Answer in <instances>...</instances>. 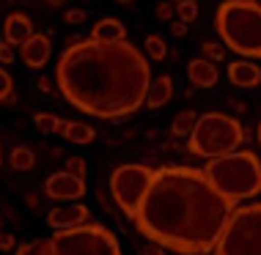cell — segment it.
Here are the masks:
<instances>
[{
	"instance_id": "cell-34",
	"label": "cell",
	"mask_w": 261,
	"mask_h": 255,
	"mask_svg": "<svg viewBox=\"0 0 261 255\" xmlns=\"http://www.w3.org/2000/svg\"><path fill=\"white\" fill-rule=\"evenodd\" d=\"M25 203H28V209H33V211L39 209V201H36V195H33V192H28V195H25Z\"/></svg>"
},
{
	"instance_id": "cell-27",
	"label": "cell",
	"mask_w": 261,
	"mask_h": 255,
	"mask_svg": "<svg viewBox=\"0 0 261 255\" xmlns=\"http://www.w3.org/2000/svg\"><path fill=\"white\" fill-rule=\"evenodd\" d=\"M86 19H88V14L83 9H66L63 11V22L66 25H83Z\"/></svg>"
},
{
	"instance_id": "cell-10",
	"label": "cell",
	"mask_w": 261,
	"mask_h": 255,
	"mask_svg": "<svg viewBox=\"0 0 261 255\" xmlns=\"http://www.w3.org/2000/svg\"><path fill=\"white\" fill-rule=\"evenodd\" d=\"M53 55V39L44 36V33H36L33 31L22 44H19V58L28 69H44L47 61Z\"/></svg>"
},
{
	"instance_id": "cell-2",
	"label": "cell",
	"mask_w": 261,
	"mask_h": 255,
	"mask_svg": "<svg viewBox=\"0 0 261 255\" xmlns=\"http://www.w3.org/2000/svg\"><path fill=\"white\" fill-rule=\"evenodd\" d=\"M151 69L132 41L102 44L80 39L66 44L55 63V85L74 110L102 121H121L143 107Z\"/></svg>"
},
{
	"instance_id": "cell-35",
	"label": "cell",
	"mask_w": 261,
	"mask_h": 255,
	"mask_svg": "<svg viewBox=\"0 0 261 255\" xmlns=\"http://www.w3.org/2000/svg\"><path fill=\"white\" fill-rule=\"evenodd\" d=\"M44 6H47V9H61L63 0H44Z\"/></svg>"
},
{
	"instance_id": "cell-12",
	"label": "cell",
	"mask_w": 261,
	"mask_h": 255,
	"mask_svg": "<svg viewBox=\"0 0 261 255\" xmlns=\"http://www.w3.org/2000/svg\"><path fill=\"white\" fill-rule=\"evenodd\" d=\"M228 82L237 88H256L261 85V69L253 58H239L228 63Z\"/></svg>"
},
{
	"instance_id": "cell-1",
	"label": "cell",
	"mask_w": 261,
	"mask_h": 255,
	"mask_svg": "<svg viewBox=\"0 0 261 255\" xmlns=\"http://www.w3.org/2000/svg\"><path fill=\"white\" fill-rule=\"evenodd\" d=\"M231 209L203 170L165 165L154 170L151 187L132 219L149 242L162 244L168 252L209 255Z\"/></svg>"
},
{
	"instance_id": "cell-39",
	"label": "cell",
	"mask_w": 261,
	"mask_h": 255,
	"mask_svg": "<svg viewBox=\"0 0 261 255\" xmlns=\"http://www.w3.org/2000/svg\"><path fill=\"white\" fill-rule=\"evenodd\" d=\"M168 3H173V6H176V3H179V0H168Z\"/></svg>"
},
{
	"instance_id": "cell-15",
	"label": "cell",
	"mask_w": 261,
	"mask_h": 255,
	"mask_svg": "<svg viewBox=\"0 0 261 255\" xmlns=\"http://www.w3.org/2000/svg\"><path fill=\"white\" fill-rule=\"evenodd\" d=\"M33 33V22L31 17H25V14H9L3 22V39L9 41L11 47H19L22 41Z\"/></svg>"
},
{
	"instance_id": "cell-31",
	"label": "cell",
	"mask_w": 261,
	"mask_h": 255,
	"mask_svg": "<svg viewBox=\"0 0 261 255\" xmlns=\"http://www.w3.org/2000/svg\"><path fill=\"white\" fill-rule=\"evenodd\" d=\"M171 33L176 39L187 36V22H185V19H171Z\"/></svg>"
},
{
	"instance_id": "cell-9",
	"label": "cell",
	"mask_w": 261,
	"mask_h": 255,
	"mask_svg": "<svg viewBox=\"0 0 261 255\" xmlns=\"http://www.w3.org/2000/svg\"><path fill=\"white\" fill-rule=\"evenodd\" d=\"M41 192L50 197V201H80V197H86L88 187H86L83 176H74L63 167L41 184Z\"/></svg>"
},
{
	"instance_id": "cell-23",
	"label": "cell",
	"mask_w": 261,
	"mask_h": 255,
	"mask_svg": "<svg viewBox=\"0 0 261 255\" xmlns=\"http://www.w3.org/2000/svg\"><path fill=\"white\" fill-rule=\"evenodd\" d=\"M11 104L14 102V77L6 72V66L0 63V104Z\"/></svg>"
},
{
	"instance_id": "cell-14",
	"label": "cell",
	"mask_w": 261,
	"mask_h": 255,
	"mask_svg": "<svg viewBox=\"0 0 261 255\" xmlns=\"http://www.w3.org/2000/svg\"><path fill=\"white\" fill-rule=\"evenodd\" d=\"M171 96H173V80L168 74H160V77H151L143 104L149 110H160V107H165V104L171 102Z\"/></svg>"
},
{
	"instance_id": "cell-13",
	"label": "cell",
	"mask_w": 261,
	"mask_h": 255,
	"mask_svg": "<svg viewBox=\"0 0 261 255\" xmlns=\"http://www.w3.org/2000/svg\"><path fill=\"white\" fill-rule=\"evenodd\" d=\"M187 77L195 88H215L217 80H220V72H217L215 61L201 55V58H193L187 63Z\"/></svg>"
},
{
	"instance_id": "cell-32",
	"label": "cell",
	"mask_w": 261,
	"mask_h": 255,
	"mask_svg": "<svg viewBox=\"0 0 261 255\" xmlns=\"http://www.w3.org/2000/svg\"><path fill=\"white\" fill-rule=\"evenodd\" d=\"M165 252H168V250H165L162 244H157V242H149V244L143 247V255H165Z\"/></svg>"
},
{
	"instance_id": "cell-38",
	"label": "cell",
	"mask_w": 261,
	"mask_h": 255,
	"mask_svg": "<svg viewBox=\"0 0 261 255\" xmlns=\"http://www.w3.org/2000/svg\"><path fill=\"white\" fill-rule=\"evenodd\" d=\"M0 165H3V146H0Z\"/></svg>"
},
{
	"instance_id": "cell-20",
	"label": "cell",
	"mask_w": 261,
	"mask_h": 255,
	"mask_svg": "<svg viewBox=\"0 0 261 255\" xmlns=\"http://www.w3.org/2000/svg\"><path fill=\"white\" fill-rule=\"evenodd\" d=\"M9 165L14 170H33V167H36V154H33L28 146H17L9 154Z\"/></svg>"
},
{
	"instance_id": "cell-8",
	"label": "cell",
	"mask_w": 261,
	"mask_h": 255,
	"mask_svg": "<svg viewBox=\"0 0 261 255\" xmlns=\"http://www.w3.org/2000/svg\"><path fill=\"white\" fill-rule=\"evenodd\" d=\"M154 179V167L149 165H135V162H126V165H118L110 173V195L116 201V206L124 211L126 217H135L138 206L143 203L146 192L151 187Z\"/></svg>"
},
{
	"instance_id": "cell-29",
	"label": "cell",
	"mask_w": 261,
	"mask_h": 255,
	"mask_svg": "<svg viewBox=\"0 0 261 255\" xmlns=\"http://www.w3.org/2000/svg\"><path fill=\"white\" fill-rule=\"evenodd\" d=\"M14 58H17V55H14L11 44L3 39V41H0V63H3V66H11V63H14Z\"/></svg>"
},
{
	"instance_id": "cell-18",
	"label": "cell",
	"mask_w": 261,
	"mask_h": 255,
	"mask_svg": "<svg viewBox=\"0 0 261 255\" xmlns=\"http://www.w3.org/2000/svg\"><path fill=\"white\" fill-rule=\"evenodd\" d=\"M33 124H36V129L39 132H44V134H61L63 129V118L61 116H55V112H47V110H36L33 112Z\"/></svg>"
},
{
	"instance_id": "cell-6",
	"label": "cell",
	"mask_w": 261,
	"mask_h": 255,
	"mask_svg": "<svg viewBox=\"0 0 261 255\" xmlns=\"http://www.w3.org/2000/svg\"><path fill=\"white\" fill-rule=\"evenodd\" d=\"M212 255H261V203L231 209Z\"/></svg>"
},
{
	"instance_id": "cell-16",
	"label": "cell",
	"mask_w": 261,
	"mask_h": 255,
	"mask_svg": "<svg viewBox=\"0 0 261 255\" xmlns=\"http://www.w3.org/2000/svg\"><path fill=\"white\" fill-rule=\"evenodd\" d=\"M91 39L102 41V44H113V41H124L126 39V25L118 17H105L91 27Z\"/></svg>"
},
{
	"instance_id": "cell-22",
	"label": "cell",
	"mask_w": 261,
	"mask_h": 255,
	"mask_svg": "<svg viewBox=\"0 0 261 255\" xmlns=\"http://www.w3.org/2000/svg\"><path fill=\"white\" fill-rule=\"evenodd\" d=\"M146 58H151V61H165L168 58V44H165V39L157 36V33H151V36H146Z\"/></svg>"
},
{
	"instance_id": "cell-11",
	"label": "cell",
	"mask_w": 261,
	"mask_h": 255,
	"mask_svg": "<svg viewBox=\"0 0 261 255\" xmlns=\"http://www.w3.org/2000/svg\"><path fill=\"white\" fill-rule=\"evenodd\" d=\"M91 219V209L86 203H69V206H55L50 214H47V225L53 231L61 228H74V225H83Z\"/></svg>"
},
{
	"instance_id": "cell-33",
	"label": "cell",
	"mask_w": 261,
	"mask_h": 255,
	"mask_svg": "<svg viewBox=\"0 0 261 255\" xmlns=\"http://www.w3.org/2000/svg\"><path fill=\"white\" fill-rule=\"evenodd\" d=\"M36 85H39V91H44V94H50V88H53L50 77H44V74H41L39 80H36Z\"/></svg>"
},
{
	"instance_id": "cell-19",
	"label": "cell",
	"mask_w": 261,
	"mask_h": 255,
	"mask_svg": "<svg viewBox=\"0 0 261 255\" xmlns=\"http://www.w3.org/2000/svg\"><path fill=\"white\" fill-rule=\"evenodd\" d=\"M195 121H198V112L195 110H181L173 116V124H171V132L173 137H190V132H193Z\"/></svg>"
},
{
	"instance_id": "cell-4",
	"label": "cell",
	"mask_w": 261,
	"mask_h": 255,
	"mask_svg": "<svg viewBox=\"0 0 261 255\" xmlns=\"http://www.w3.org/2000/svg\"><path fill=\"white\" fill-rule=\"evenodd\" d=\"M220 41L239 58H261V3L258 0H223L215 14Z\"/></svg>"
},
{
	"instance_id": "cell-28",
	"label": "cell",
	"mask_w": 261,
	"mask_h": 255,
	"mask_svg": "<svg viewBox=\"0 0 261 255\" xmlns=\"http://www.w3.org/2000/svg\"><path fill=\"white\" fill-rule=\"evenodd\" d=\"M173 14H176L173 3H168V0H162V3H157V19H160V22H171V19H173Z\"/></svg>"
},
{
	"instance_id": "cell-30",
	"label": "cell",
	"mask_w": 261,
	"mask_h": 255,
	"mask_svg": "<svg viewBox=\"0 0 261 255\" xmlns=\"http://www.w3.org/2000/svg\"><path fill=\"white\" fill-rule=\"evenodd\" d=\"M17 247V239L11 233H0V252H11Z\"/></svg>"
},
{
	"instance_id": "cell-24",
	"label": "cell",
	"mask_w": 261,
	"mask_h": 255,
	"mask_svg": "<svg viewBox=\"0 0 261 255\" xmlns=\"http://www.w3.org/2000/svg\"><path fill=\"white\" fill-rule=\"evenodd\" d=\"M225 52H228V47L223 44V41H203L201 44V55L203 58H209V61H223L225 58Z\"/></svg>"
},
{
	"instance_id": "cell-40",
	"label": "cell",
	"mask_w": 261,
	"mask_h": 255,
	"mask_svg": "<svg viewBox=\"0 0 261 255\" xmlns=\"http://www.w3.org/2000/svg\"><path fill=\"white\" fill-rule=\"evenodd\" d=\"M258 3H261V0H258Z\"/></svg>"
},
{
	"instance_id": "cell-36",
	"label": "cell",
	"mask_w": 261,
	"mask_h": 255,
	"mask_svg": "<svg viewBox=\"0 0 261 255\" xmlns=\"http://www.w3.org/2000/svg\"><path fill=\"white\" fill-rule=\"evenodd\" d=\"M256 137H258V146H261V124H258V132H256Z\"/></svg>"
},
{
	"instance_id": "cell-3",
	"label": "cell",
	"mask_w": 261,
	"mask_h": 255,
	"mask_svg": "<svg viewBox=\"0 0 261 255\" xmlns=\"http://www.w3.org/2000/svg\"><path fill=\"white\" fill-rule=\"evenodd\" d=\"M203 173L231 206L250 201L261 192V159L248 148H234L223 157L209 159Z\"/></svg>"
},
{
	"instance_id": "cell-21",
	"label": "cell",
	"mask_w": 261,
	"mask_h": 255,
	"mask_svg": "<svg viewBox=\"0 0 261 255\" xmlns=\"http://www.w3.org/2000/svg\"><path fill=\"white\" fill-rule=\"evenodd\" d=\"M14 255H55L50 239H33V242H22L14 247Z\"/></svg>"
},
{
	"instance_id": "cell-26",
	"label": "cell",
	"mask_w": 261,
	"mask_h": 255,
	"mask_svg": "<svg viewBox=\"0 0 261 255\" xmlns=\"http://www.w3.org/2000/svg\"><path fill=\"white\" fill-rule=\"evenodd\" d=\"M66 170H69V173H74V176H83V179H86V176H88V162L74 154V157H66Z\"/></svg>"
},
{
	"instance_id": "cell-25",
	"label": "cell",
	"mask_w": 261,
	"mask_h": 255,
	"mask_svg": "<svg viewBox=\"0 0 261 255\" xmlns=\"http://www.w3.org/2000/svg\"><path fill=\"white\" fill-rule=\"evenodd\" d=\"M176 14H179V19H185V22H195V17H198V3L195 0H179V3L173 6Z\"/></svg>"
},
{
	"instance_id": "cell-37",
	"label": "cell",
	"mask_w": 261,
	"mask_h": 255,
	"mask_svg": "<svg viewBox=\"0 0 261 255\" xmlns=\"http://www.w3.org/2000/svg\"><path fill=\"white\" fill-rule=\"evenodd\" d=\"M116 3H121V6H126V3H132V0H116Z\"/></svg>"
},
{
	"instance_id": "cell-7",
	"label": "cell",
	"mask_w": 261,
	"mask_h": 255,
	"mask_svg": "<svg viewBox=\"0 0 261 255\" xmlns=\"http://www.w3.org/2000/svg\"><path fill=\"white\" fill-rule=\"evenodd\" d=\"M55 255H121L116 233L105 228L102 222L74 225V228H61L50 236Z\"/></svg>"
},
{
	"instance_id": "cell-5",
	"label": "cell",
	"mask_w": 261,
	"mask_h": 255,
	"mask_svg": "<svg viewBox=\"0 0 261 255\" xmlns=\"http://www.w3.org/2000/svg\"><path fill=\"white\" fill-rule=\"evenodd\" d=\"M245 140H248V129L234 116L206 112V116H198V121H195L193 132L187 137V148L190 154H195L201 159H215L239 148Z\"/></svg>"
},
{
	"instance_id": "cell-17",
	"label": "cell",
	"mask_w": 261,
	"mask_h": 255,
	"mask_svg": "<svg viewBox=\"0 0 261 255\" xmlns=\"http://www.w3.org/2000/svg\"><path fill=\"white\" fill-rule=\"evenodd\" d=\"M61 134H63V140H69L72 146H91L96 140V129L91 124H83V121H66Z\"/></svg>"
}]
</instances>
